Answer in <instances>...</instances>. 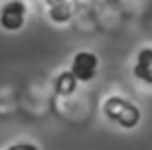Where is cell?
<instances>
[{"label": "cell", "mask_w": 152, "mask_h": 150, "mask_svg": "<svg viewBox=\"0 0 152 150\" xmlns=\"http://www.w3.org/2000/svg\"><path fill=\"white\" fill-rule=\"evenodd\" d=\"M104 115L113 124H117L119 128H124V130H132L141 121L139 106L128 102L126 97H119V95H113L104 102Z\"/></svg>", "instance_id": "obj_1"}, {"label": "cell", "mask_w": 152, "mask_h": 150, "mask_svg": "<svg viewBox=\"0 0 152 150\" xmlns=\"http://www.w3.org/2000/svg\"><path fill=\"white\" fill-rule=\"evenodd\" d=\"M97 69H99V60L95 53L91 51H80V53L73 55V62H71V71L73 75L77 77V82L86 84V82H93L97 75Z\"/></svg>", "instance_id": "obj_2"}, {"label": "cell", "mask_w": 152, "mask_h": 150, "mask_svg": "<svg viewBox=\"0 0 152 150\" xmlns=\"http://www.w3.org/2000/svg\"><path fill=\"white\" fill-rule=\"evenodd\" d=\"M27 20V4L22 0H9L0 9V27L4 31H20Z\"/></svg>", "instance_id": "obj_3"}, {"label": "cell", "mask_w": 152, "mask_h": 150, "mask_svg": "<svg viewBox=\"0 0 152 150\" xmlns=\"http://www.w3.org/2000/svg\"><path fill=\"white\" fill-rule=\"evenodd\" d=\"M132 75L143 84H152V49H141L134 62Z\"/></svg>", "instance_id": "obj_4"}, {"label": "cell", "mask_w": 152, "mask_h": 150, "mask_svg": "<svg viewBox=\"0 0 152 150\" xmlns=\"http://www.w3.org/2000/svg\"><path fill=\"white\" fill-rule=\"evenodd\" d=\"M77 77L73 75V71H62L60 75L55 77V84H53V89H55V93L57 95H62V97H69V95H73L75 93V89H77Z\"/></svg>", "instance_id": "obj_5"}, {"label": "cell", "mask_w": 152, "mask_h": 150, "mask_svg": "<svg viewBox=\"0 0 152 150\" xmlns=\"http://www.w3.org/2000/svg\"><path fill=\"white\" fill-rule=\"evenodd\" d=\"M49 18H51V22H55V24H64L73 18V7L69 2L53 4V7H49Z\"/></svg>", "instance_id": "obj_6"}, {"label": "cell", "mask_w": 152, "mask_h": 150, "mask_svg": "<svg viewBox=\"0 0 152 150\" xmlns=\"http://www.w3.org/2000/svg\"><path fill=\"white\" fill-rule=\"evenodd\" d=\"M7 150H40L35 143H27V141H20V143H13V146H9Z\"/></svg>", "instance_id": "obj_7"}, {"label": "cell", "mask_w": 152, "mask_h": 150, "mask_svg": "<svg viewBox=\"0 0 152 150\" xmlns=\"http://www.w3.org/2000/svg\"><path fill=\"white\" fill-rule=\"evenodd\" d=\"M49 7H53V4H62V2H69V0H44Z\"/></svg>", "instance_id": "obj_8"}]
</instances>
